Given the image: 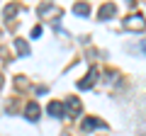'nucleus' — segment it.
I'll list each match as a JSON object with an SVG mask.
<instances>
[{
    "label": "nucleus",
    "mask_w": 146,
    "mask_h": 136,
    "mask_svg": "<svg viewBox=\"0 0 146 136\" xmlns=\"http://www.w3.org/2000/svg\"><path fill=\"white\" fill-rule=\"evenodd\" d=\"M122 27L129 29V32H144L146 29V20H144V15H129L122 22Z\"/></svg>",
    "instance_id": "obj_1"
},
{
    "label": "nucleus",
    "mask_w": 146,
    "mask_h": 136,
    "mask_svg": "<svg viewBox=\"0 0 146 136\" xmlns=\"http://www.w3.org/2000/svg\"><path fill=\"white\" fill-rule=\"evenodd\" d=\"M98 78H100V68H98V66H93V68L88 71V75H85V78L78 83V90H90L95 83H98Z\"/></svg>",
    "instance_id": "obj_2"
},
{
    "label": "nucleus",
    "mask_w": 146,
    "mask_h": 136,
    "mask_svg": "<svg viewBox=\"0 0 146 136\" xmlns=\"http://www.w3.org/2000/svg\"><path fill=\"white\" fill-rule=\"evenodd\" d=\"M80 112H83L80 100H78V97H68V100H66V117L76 119V117H80Z\"/></svg>",
    "instance_id": "obj_3"
},
{
    "label": "nucleus",
    "mask_w": 146,
    "mask_h": 136,
    "mask_svg": "<svg viewBox=\"0 0 146 136\" xmlns=\"http://www.w3.org/2000/svg\"><path fill=\"white\" fill-rule=\"evenodd\" d=\"M105 121L102 119H98V117H85L83 121H80V129L83 131H93V129H105Z\"/></svg>",
    "instance_id": "obj_4"
},
{
    "label": "nucleus",
    "mask_w": 146,
    "mask_h": 136,
    "mask_svg": "<svg viewBox=\"0 0 146 136\" xmlns=\"http://www.w3.org/2000/svg\"><path fill=\"white\" fill-rule=\"evenodd\" d=\"M117 15V5L115 3H105L102 7L98 10V20H110V17Z\"/></svg>",
    "instance_id": "obj_5"
},
{
    "label": "nucleus",
    "mask_w": 146,
    "mask_h": 136,
    "mask_svg": "<svg viewBox=\"0 0 146 136\" xmlns=\"http://www.w3.org/2000/svg\"><path fill=\"white\" fill-rule=\"evenodd\" d=\"M46 112L51 117H66V105H61V102H56V100H54V102H49V107H46Z\"/></svg>",
    "instance_id": "obj_6"
},
{
    "label": "nucleus",
    "mask_w": 146,
    "mask_h": 136,
    "mask_svg": "<svg viewBox=\"0 0 146 136\" xmlns=\"http://www.w3.org/2000/svg\"><path fill=\"white\" fill-rule=\"evenodd\" d=\"M39 114H42V110H39L36 102H29V105L25 107V117H27L29 121H36V119H39Z\"/></svg>",
    "instance_id": "obj_7"
},
{
    "label": "nucleus",
    "mask_w": 146,
    "mask_h": 136,
    "mask_svg": "<svg viewBox=\"0 0 146 136\" xmlns=\"http://www.w3.org/2000/svg\"><path fill=\"white\" fill-rule=\"evenodd\" d=\"M73 12L78 17H88L90 15V5L88 3H76V5H73Z\"/></svg>",
    "instance_id": "obj_8"
},
{
    "label": "nucleus",
    "mask_w": 146,
    "mask_h": 136,
    "mask_svg": "<svg viewBox=\"0 0 146 136\" xmlns=\"http://www.w3.org/2000/svg\"><path fill=\"white\" fill-rule=\"evenodd\" d=\"M15 49H17L20 56H29V44H27L25 39H17V42H15Z\"/></svg>",
    "instance_id": "obj_9"
},
{
    "label": "nucleus",
    "mask_w": 146,
    "mask_h": 136,
    "mask_svg": "<svg viewBox=\"0 0 146 136\" xmlns=\"http://www.w3.org/2000/svg\"><path fill=\"white\" fill-rule=\"evenodd\" d=\"M15 12H17V5H7V7H5V12H3V15H5V20H10V17L15 15Z\"/></svg>",
    "instance_id": "obj_10"
},
{
    "label": "nucleus",
    "mask_w": 146,
    "mask_h": 136,
    "mask_svg": "<svg viewBox=\"0 0 146 136\" xmlns=\"http://www.w3.org/2000/svg\"><path fill=\"white\" fill-rule=\"evenodd\" d=\"M129 51H139V53H146V39L139 44V46H129Z\"/></svg>",
    "instance_id": "obj_11"
},
{
    "label": "nucleus",
    "mask_w": 146,
    "mask_h": 136,
    "mask_svg": "<svg viewBox=\"0 0 146 136\" xmlns=\"http://www.w3.org/2000/svg\"><path fill=\"white\" fill-rule=\"evenodd\" d=\"M42 32H44V29H42V24H36L34 29H32V39H39V37H42Z\"/></svg>",
    "instance_id": "obj_12"
},
{
    "label": "nucleus",
    "mask_w": 146,
    "mask_h": 136,
    "mask_svg": "<svg viewBox=\"0 0 146 136\" xmlns=\"http://www.w3.org/2000/svg\"><path fill=\"white\" fill-rule=\"evenodd\" d=\"M0 88H3V75H0Z\"/></svg>",
    "instance_id": "obj_13"
},
{
    "label": "nucleus",
    "mask_w": 146,
    "mask_h": 136,
    "mask_svg": "<svg viewBox=\"0 0 146 136\" xmlns=\"http://www.w3.org/2000/svg\"><path fill=\"white\" fill-rule=\"evenodd\" d=\"M63 136H71V134H63Z\"/></svg>",
    "instance_id": "obj_14"
}]
</instances>
